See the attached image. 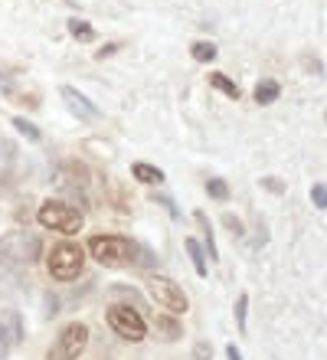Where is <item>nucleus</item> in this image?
Listing matches in <instances>:
<instances>
[{"instance_id": "f257e3e1", "label": "nucleus", "mask_w": 327, "mask_h": 360, "mask_svg": "<svg viewBox=\"0 0 327 360\" xmlns=\"http://www.w3.org/2000/svg\"><path fill=\"white\" fill-rule=\"evenodd\" d=\"M89 252H92V259L102 262L105 269H122L138 259V243L128 236H92Z\"/></svg>"}, {"instance_id": "f03ea898", "label": "nucleus", "mask_w": 327, "mask_h": 360, "mask_svg": "<svg viewBox=\"0 0 327 360\" xmlns=\"http://www.w3.org/2000/svg\"><path fill=\"white\" fill-rule=\"evenodd\" d=\"M82 266H85V249L79 246V243H69V239L59 243L46 259V269L56 282H72V278H79Z\"/></svg>"}, {"instance_id": "7ed1b4c3", "label": "nucleus", "mask_w": 327, "mask_h": 360, "mask_svg": "<svg viewBox=\"0 0 327 360\" xmlns=\"http://www.w3.org/2000/svg\"><path fill=\"white\" fill-rule=\"evenodd\" d=\"M37 217L46 229H56V233H65V236L79 233L82 223H85L82 213H79L75 207H69V203H63V200H46V203L39 207Z\"/></svg>"}, {"instance_id": "20e7f679", "label": "nucleus", "mask_w": 327, "mask_h": 360, "mask_svg": "<svg viewBox=\"0 0 327 360\" xmlns=\"http://www.w3.org/2000/svg\"><path fill=\"white\" fill-rule=\"evenodd\" d=\"M108 324L112 331L124 341H144L148 338V324H144V314L131 304H112L108 308Z\"/></svg>"}, {"instance_id": "39448f33", "label": "nucleus", "mask_w": 327, "mask_h": 360, "mask_svg": "<svg viewBox=\"0 0 327 360\" xmlns=\"http://www.w3.org/2000/svg\"><path fill=\"white\" fill-rule=\"evenodd\" d=\"M85 344H89V328L82 321L65 324L63 331H59L56 344H53V351L46 354V360H79L85 351Z\"/></svg>"}, {"instance_id": "423d86ee", "label": "nucleus", "mask_w": 327, "mask_h": 360, "mask_svg": "<svg viewBox=\"0 0 327 360\" xmlns=\"http://www.w3.org/2000/svg\"><path fill=\"white\" fill-rule=\"evenodd\" d=\"M148 292L160 308H167V311H174V314H187L190 302H187V295H184V288H180L174 278H167V275H150Z\"/></svg>"}, {"instance_id": "0eeeda50", "label": "nucleus", "mask_w": 327, "mask_h": 360, "mask_svg": "<svg viewBox=\"0 0 327 360\" xmlns=\"http://www.w3.org/2000/svg\"><path fill=\"white\" fill-rule=\"evenodd\" d=\"M20 341H23V318L17 311H4L0 314V360H7Z\"/></svg>"}, {"instance_id": "6e6552de", "label": "nucleus", "mask_w": 327, "mask_h": 360, "mask_svg": "<svg viewBox=\"0 0 327 360\" xmlns=\"http://www.w3.org/2000/svg\"><path fill=\"white\" fill-rule=\"evenodd\" d=\"M59 95H63V102L69 105V112L79 115V118H85V122H95V118L102 115L92 102H89V98H85L82 92H75L72 86H63V89H59Z\"/></svg>"}, {"instance_id": "1a4fd4ad", "label": "nucleus", "mask_w": 327, "mask_h": 360, "mask_svg": "<svg viewBox=\"0 0 327 360\" xmlns=\"http://www.w3.org/2000/svg\"><path fill=\"white\" fill-rule=\"evenodd\" d=\"M193 219H196V226L203 229V246H206V252H210V259H219V249H216V243H213V223H210V219H206V213L203 210H196L193 213Z\"/></svg>"}, {"instance_id": "9d476101", "label": "nucleus", "mask_w": 327, "mask_h": 360, "mask_svg": "<svg viewBox=\"0 0 327 360\" xmlns=\"http://www.w3.org/2000/svg\"><path fill=\"white\" fill-rule=\"evenodd\" d=\"M39 259V239L33 233L20 236V252H17V262H37Z\"/></svg>"}, {"instance_id": "9b49d317", "label": "nucleus", "mask_w": 327, "mask_h": 360, "mask_svg": "<svg viewBox=\"0 0 327 360\" xmlns=\"http://www.w3.org/2000/svg\"><path fill=\"white\" fill-rule=\"evenodd\" d=\"M278 95H281V89H278V82H275V79H262L259 86H255V102H259V105H271Z\"/></svg>"}, {"instance_id": "f8f14e48", "label": "nucleus", "mask_w": 327, "mask_h": 360, "mask_svg": "<svg viewBox=\"0 0 327 360\" xmlns=\"http://www.w3.org/2000/svg\"><path fill=\"white\" fill-rule=\"evenodd\" d=\"M131 174H134V180L138 184H164V171H158V167H150V164H134L131 167Z\"/></svg>"}, {"instance_id": "ddd939ff", "label": "nucleus", "mask_w": 327, "mask_h": 360, "mask_svg": "<svg viewBox=\"0 0 327 360\" xmlns=\"http://www.w3.org/2000/svg\"><path fill=\"white\" fill-rule=\"evenodd\" d=\"M210 86L219 89V92L229 95V98H239V95H243V89L236 86V82H233L229 76H223V72H210Z\"/></svg>"}, {"instance_id": "4468645a", "label": "nucleus", "mask_w": 327, "mask_h": 360, "mask_svg": "<svg viewBox=\"0 0 327 360\" xmlns=\"http://www.w3.org/2000/svg\"><path fill=\"white\" fill-rule=\"evenodd\" d=\"M184 249L190 252V262H193L196 275H206V256H203V249H200V243L196 239H184Z\"/></svg>"}, {"instance_id": "2eb2a0df", "label": "nucleus", "mask_w": 327, "mask_h": 360, "mask_svg": "<svg viewBox=\"0 0 327 360\" xmlns=\"http://www.w3.org/2000/svg\"><path fill=\"white\" fill-rule=\"evenodd\" d=\"M69 33H72V39H79V43H92L95 39V30L89 27L85 20H79V17L69 20Z\"/></svg>"}, {"instance_id": "dca6fc26", "label": "nucleus", "mask_w": 327, "mask_h": 360, "mask_svg": "<svg viewBox=\"0 0 327 360\" xmlns=\"http://www.w3.org/2000/svg\"><path fill=\"white\" fill-rule=\"evenodd\" d=\"M206 193H210L213 200H219V203H223V200H229V187H226L223 177H210V180H206Z\"/></svg>"}, {"instance_id": "f3484780", "label": "nucleus", "mask_w": 327, "mask_h": 360, "mask_svg": "<svg viewBox=\"0 0 327 360\" xmlns=\"http://www.w3.org/2000/svg\"><path fill=\"white\" fill-rule=\"evenodd\" d=\"M190 53H193L196 63H213V59H216V46H213V43H193V46H190Z\"/></svg>"}, {"instance_id": "a211bd4d", "label": "nucleus", "mask_w": 327, "mask_h": 360, "mask_svg": "<svg viewBox=\"0 0 327 360\" xmlns=\"http://www.w3.org/2000/svg\"><path fill=\"white\" fill-rule=\"evenodd\" d=\"M13 128H17L20 134H23V138H27V141H39V138H43V134H39V128L33 122H27V118H13Z\"/></svg>"}, {"instance_id": "6ab92c4d", "label": "nucleus", "mask_w": 327, "mask_h": 360, "mask_svg": "<svg viewBox=\"0 0 327 360\" xmlns=\"http://www.w3.org/2000/svg\"><path fill=\"white\" fill-rule=\"evenodd\" d=\"M223 226L229 229V233H233V239H243V236H245V226L233 217V213H226V217H223Z\"/></svg>"}, {"instance_id": "aec40b11", "label": "nucleus", "mask_w": 327, "mask_h": 360, "mask_svg": "<svg viewBox=\"0 0 327 360\" xmlns=\"http://www.w3.org/2000/svg\"><path fill=\"white\" fill-rule=\"evenodd\" d=\"M245 308H249V295H239L236 298V324L245 331Z\"/></svg>"}, {"instance_id": "412c9836", "label": "nucleus", "mask_w": 327, "mask_h": 360, "mask_svg": "<svg viewBox=\"0 0 327 360\" xmlns=\"http://www.w3.org/2000/svg\"><path fill=\"white\" fill-rule=\"evenodd\" d=\"M311 200H314V207L318 210L327 207V187L324 184H314V187H311Z\"/></svg>"}, {"instance_id": "4be33fe9", "label": "nucleus", "mask_w": 327, "mask_h": 360, "mask_svg": "<svg viewBox=\"0 0 327 360\" xmlns=\"http://www.w3.org/2000/svg\"><path fill=\"white\" fill-rule=\"evenodd\" d=\"M262 187L269 190V193H285V184L278 177H262Z\"/></svg>"}, {"instance_id": "5701e85b", "label": "nucleus", "mask_w": 327, "mask_h": 360, "mask_svg": "<svg viewBox=\"0 0 327 360\" xmlns=\"http://www.w3.org/2000/svg\"><path fill=\"white\" fill-rule=\"evenodd\" d=\"M193 360H213V347L200 341V344L193 347Z\"/></svg>"}, {"instance_id": "b1692460", "label": "nucleus", "mask_w": 327, "mask_h": 360, "mask_svg": "<svg viewBox=\"0 0 327 360\" xmlns=\"http://www.w3.org/2000/svg\"><path fill=\"white\" fill-rule=\"evenodd\" d=\"M158 324H160V328H164V331L170 334V338H180V328H177V324H174V321H170V318H164V314H158Z\"/></svg>"}, {"instance_id": "393cba45", "label": "nucleus", "mask_w": 327, "mask_h": 360, "mask_svg": "<svg viewBox=\"0 0 327 360\" xmlns=\"http://www.w3.org/2000/svg\"><path fill=\"white\" fill-rule=\"evenodd\" d=\"M0 92H4V95L13 92V79H10L7 69H0Z\"/></svg>"}, {"instance_id": "a878e982", "label": "nucleus", "mask_w": 327, "mask_h": 360, "mask_svg": "<svg viewBox=\"0 0 327 360\" xmlns=\"http://www.w3.org/2000/svg\"><path fill=\"white\" fill-rule=\"evenodd\" d=\"M115 53H118V43H108V46H102L98 53H95V56H98V59H108V56H115Z\"/></svg>"}, {"instance_id": "bb28decb", "label": "nucleus", "mask_w": 327, "mask_h": 360, "mask_svg": "<svg viewBox=\"0 0 327 360\" xmlns=\"http://www.w3.org/2000/svg\"><path fill=\"white\" fill-rule=\"evenodd\" d=\"M154 200H160V203H164V207L170 210V217H174V219H180V210L174 207V200H167V197H154Z\"/></svg>"}, {"instance_id": "cd10ccee", "label": "nucleus", "mask_w": 327, "mask_h": 360, "mask_svg": "<svg viewBox=\"0 0 327 360\" xmlns=\"http://www.w3.org/2000/svg\"><path fill=\"white\" fill-rule=\"evenodd\" d=\"M226 357H229V360H243V354L236 351V344H229V347H226Z\"/></svg>"}]
</instances>
